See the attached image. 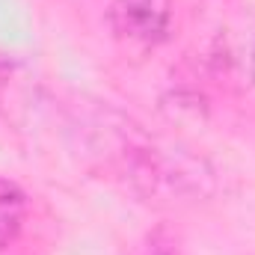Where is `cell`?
I'll list each match as a JSON object with an SVG mask.
<instances>
[{"mask_svg": "<svg viewBox=\"0 0 255 255\" xmlns=\"http://www.w3.org/2000/svg\"><path fill=\"white\" fill-rule=\"evenodd\" d=\"M107 27L128 48L148 51L166 42L172 27V0H113Z\"/></svg>", "mask_w": 255, "mask_h": 255, "instance_id": "1", "label": "cell"}, {"mask_svg": "<svg viewBox=\"0 0 255 255\" xmlns=\"http://www.w3.org/2000/svg\"><path fill=\"white\" fill-rule=\"evenodd\" d=\"M24 223H27V196L15 181L0 178V253L18 241Z\"/></svg>", "mask_w": 255, "mask_h": 255, "instance_id": "2", "label": "cell"}]
</instances>
